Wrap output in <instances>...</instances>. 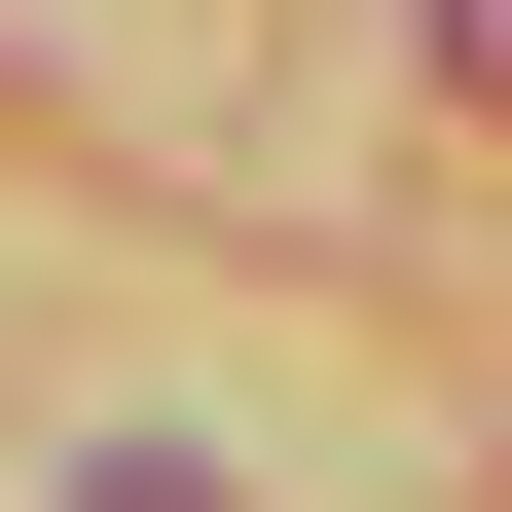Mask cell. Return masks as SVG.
<instances>
[{
	"label": "cell",
	"mask_w": 512,
	"mask_h": 512,
	"mask_svg": "<svg viewBox=\"0 0 512 512\" xmlns=\"http://www.w3.org/2000/svg\"><path fill=\"white\" fill-rule=\"evenodd\" d=\"M439 110H512V0H439Z\"/></svg>",
	"instance_id": "6da1fadb"
},
{
	"label": "cell",
	"mask_w": 512,
	"mask_h": 512,
	"mask_svg": "<svg viewBox=\"0 0 512 512\" xmlns=\"http://www.w3.org/2000/svg\"><path fill=\"white\" fill-rule=\"evenodd\" d=\"M74 512H220V476H183V439H110V476H74Z\"/></svg>",
	"instance_id": "7a4b0ae2"
}]
</instances>
